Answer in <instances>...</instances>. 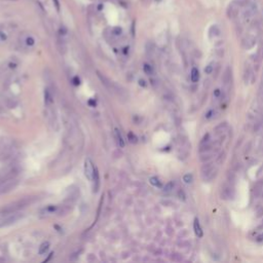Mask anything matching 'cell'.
I'll use <instances>...</instances> for the list:
<instances>
[{"mask_svg": "<svg viewBox=\"0 0 263 263\" xmlns=\"http://www.w3.org/2000/svg\"><path fill=\"white\" fill-rule=\"evenodd\" d=\"M202 178L205 182H210L217 176V169L214 168L213 162H206L202 167Z\"/></svg>", "mask_w": 263, "mask_h": 263, "instance_id": "obj_1", "label": "cell"}, {"mask_svg": "<svg viewBox=\"0 0 263 263\" xmlns=\"http://www.w3.org/2000/svg\"><path fill=\"white\" fill-rule=\"evenodd\" d=\"M243 7V4L240 0H233L229 3L227 7V17L229 19H235L240 12V8Z\"/></svg>", "mask_w": 263, "mask_h": 263, "instance_id": "obj_2", "label": "cell"}, {"mask_svg": "<svg viewBox=\"0 0 263 263\" xmlns=\"http://www.w3.org/2000/svg\"><path fill=\"white\" fill-rule=\"evenodd\" d=\"M29 204H30V198H24V199L19 200V202H13V204L9 205L8 207H6L5 209H3V213H8V214L15 213V211L28 206Z\"/></svg>", "mask_w": 263, "mask_h": 263, "instance_id": "obj_3", "label": "cell"}, {"mask_svg": "<svg viewBox=\"0 0 263 263\" xmlns=\"http://www.w3.org/2000/svg\"><path fill=\"white\" fill-rule=\"evenodd\" d=\"M220 197L224 200H230L235 197V189L231 184H223L220 189Z\"/></svg>", "mask_w": 263, "mask_h": 263, "instance_id": "obj_4", "label": "cell"}, {"mask_svg": "<svg viewBox=\"0 0 263 263\" xmlns=\"http://www.w3.org/2000/svg\"><path fill=\"white\" fill-rule=\"evenodd\" d=\"M96 174H97V172L95 170L93 161L90 158H86L85 161H84V175H85V177L88 178L90 181H94Z\"/></svg>", "mask_w": 263, "mask_h": 263, "instance_id": "obj_5", "label": "cell"}, {"mask_svg": "<svg viewBox=\"0 0 263 263\" xmlns=\"http://www.w3.org/2000/svg\"><path fill=\"white\" fill-rule=\"evenodd\" d=\"M263 193V179L258 180L257 182L255 183L253 187V194L254 197H260Z\"/></svg>", "mask_w": 263, "mask_h": 263, "instance_id": "obj_6", "label": "cell"}, {"mask_svg": "<svg viewBox=\"0 0 263 263\" xmlns=\"http://www.w3.org/2000/svg\"><path fill=\"white\" fill-rule=\"evenodd\" d=\"M256 43V37L254 35H249L245 38L244 42H243V45L246 48H251L254 44Z\"/></svg>", "mask_w": 263, "mask_h": 263, "instance_id": "obj_7", "label": "cell"}, {"mask_svg": "<svg viewBox=\"0 0 263 263\" xmlns=\"http://www.w3.org/2000/svg\"><path fill=\"white\" fill-rule=\"evenodd\" d=\"M193 229H194V233L197 235V237H202L204 235V232H202V229L199 225V222H198V219L195 218L194 219V223H193Z\"/></svg>", "mask_w": 263, "mask_h": 263, "instance_id": "obj_8", "label": "cell"}, {"mask_svg": "<svg viewBox=\"0 0 263 263\" xmlns=\"http://www.w3.org/2000/svg\"><path fill=\"white\" fill-rule=\"evenodd\" d=\"M231 80V69L229 67H227L225 69L223 75H222V81H223L224 84H228Z\"/></svg>", "mask_w": 263, "mask_h": 263, "instance_id": "obj_9", "label": "cell"}, {"mask_svg": "<svg viewBox=\"0 0 263 263\" xmlns=\"http://www.w3.org/2000/svg\"><path fill=\"white\" fill-rule=\"evenodd\" d=\"M114 137L115 139H116L117 144H118L120 147H124V141L123 139H122V136L121 134H120V132L118 131V129H115L114 130Z\"/></svg>", "mask_w": 263, "mask_h": 263, "instance_id": "obj_10", "label": "cell"}, {"mask_svg": "<svg viewBox=\"0 0 263 263\" xmlns=\"http://www.w3.org/2000/svg\"><path fill=\"white\" fill-rule=\"evenodd\" d=\"M190 78H191V81L192 82H197L198 79H199V72H198L197 68H195V67H193V68L191 69Z\"/></svg>", "mask_w": 263, "mask_h": 263, "instance_id": "obj_11", "label": "cell"}, {"mask_svg": "<svg viewBox=\"0 0 263 263\" xmlns=\"http://www.w3.org/2000/svg\"><path fill=\"white\" fill-rule=\"evenodd\" d=\"M21 217H22L21 215H18V214H12V217L8 218V219L6 220V221L3 223V225H8V224H12V223H13V222H15V221H17L18 219H20V218H21Z\"/></svg>", "mask_w": 263, "mask_h": 263, "instance_id": "obj_12", "label": "cell"}, {"mask_svg": "<svg viewBox=\"0 0 263 263\" xmlns=\"http://www.w3.org/2000/svg\"><path fill=\"white\" fill-rule=\"evenodd\" d=\"M226 128H227V122H222V123H220L219 126H217L215 128V133L216 134L223 133V132L226 130Z\"/></svg>", "mask_w": 263, "mask_h": 263, "instance_id": "obj_13", "label": "cell"}, {"mask_svg": "<svg viewBox=\"0 0 263 263\" xmlns=\"http://www.w3.org/2000/svg\"><path fill=\"white\" fill-rule=\"evenodd\" d=\"M48 249H50V244H48L47 242L46 243H43V244L41 245V246H40V248H39V254L40 255H42V254H45L46 252H47V250Z\"/></svg>", "mask_w": 263, "mask_h": 263, "instance_id": "obj_14", "label": "cell"}, {"mask_svg": "<svg viewBox=\"0 0 263 263\" xmlns=\"http://www.w3.org/2000/svg\"><path fill=\"white\" fill-rule=\"evenodd\" d=\"M150 183L153 185V186H156V187H161V183L160 181L158 180V178L156 177H152L150 178Z\"/></svg>", "mask_w": 263, "mask_h": 263, "instance_id": "obj_15", "label": "cell"}, {"mask_svg": "<svg viewBox=\"0 0 263 263\" xmlns=\"http://www.w3.org/2000/svg\"><path fill=\"white\" fill-rule=\"evenodd\" d=\"M192 180H193V177H192V175H191V174H186V175H184L183 181L185 182V183H187V184L191 183V182H192Z\"/></svg>", "mask_w": 263, "mask_h": 263, "instance_id": "obj_16", "label": "cell"}, {"mask_svg": "<svg viewBox=\"0 0 263 263\" xmlns=\"http://www.w3.org/2000/svg\"><path fill=\"white\" fill-rule=\"evenodd\" d=\"M26 44L28 46H33L35 44V39L32 36H28L26 38Z\"/></svg>", "mask_w": 263, "mask_h": 263, "instance_id": "obj_17", "label": "cell"}, {"mask_svg": "<svg viewBox=\"0 0 263 263\" xmlns=\"http://www.w3.org/2000/svg\"><path fill=\"white\" fill-rule=\"evenodd\" d=\"M250 75H251V71L249 68H247L246 70H245V75H244V80L246 83H248L249 79H250Z\"/></svg>", "mask_w": 263, "mask_h": 263, "instance_id": "obj_18", "label": "cell"}, {"mask_svg": "<svg viewBox=\"0 0 263 263\" xmlns=\"http://www.w3.org/2000/svg\"><path fill=\"white\" fill-rule=\"evenodd\" d=\"M144 71L147 73V74L151 75V74H152V72H153V69L150 65H148V64H145V65H144Z\"/></svg>", "mask_w": 263, "mask_h": 263, "instance_id": "obj_19", "label": "cell"}, {"mask_svg": "<svg viewBox=\"0 0 263 263\" xmlns=\"http://www.w3.org/2000/svg\"><path fill=\"white\" fill-rule=\"evenodd\" d=\"M214 71V66L213 64H210V65H208L205 68V72L207 73V74H211L212 72Z\"/></svg>", "mask_w": 263, "mask_h": 263, "instance_id": "obj_20", "label": "cell"}, {"mask_svg": "<svg viewBox=\"0 0 263 263\" xmlns=\"http://www.w3.org/2000/svg\"><path fill=\"white\" fill-rule=\"evenodd\" d=\"M224 159H225V152H221L217 158V164H221V162H223Z\"/></svg>", "mask_w": 263, "mask_h": 263, "instance_id": "obj_21", "label": "cell"}, {"mask_svg": "<svg viewBox=\"0 0 263 263\" xmlns=\"http://www.w3.org/2000/svg\"><path fill=\"white\" fill-rule=\"evenodd\" d=\"M53 5H55L56 9H57V12H60V10H61V5H60L59 0H53Z\"/></svg>", "mask_w": 263, "mask_h": 263, "instance_id": "obj_22", "label": "cell"}, {"mask_svg": "<svg viewBox=\"0 0 263 263\" xmlns=\"http://www.w3.org/2000/svg\"><path fill=\"white\" fill-rule=\"evenodd\" d=\"M121 32H122V29L120 28V27H115V28L113 29V33H114L115 35H117V36L121 34Z\"/></svg>", "mask_w": 263, "mask_h": 263, "instance_id": "obj_23", "label": "cell"}, {"mask_svg": "<svg viewBox=\"0 0 263 263\" xmlns=\"http://www.w3.org/2000/svg\"><path fill=\"white\" fill-rule=\"evenodd\" d=\"M173 187H174V183H173V182H170V183H168V184H167V186L164 187V190H166V191H171L172 189H173Z\"/></svg>", "mask_w": 263, "mask_h": 263, "instance_id": "obj_24", "label": "cell"}, {"mask_svg": "<svg viewBox=\"0 0 263 263\" xmlns=\"http://www.w3.org/2000/svg\"><path fill=\"white\" fill-rule=\"evenodd\" d=\"M214 113H215V111H214V110H210V111H209V112H207V114H206V118H208V119H209V118H211V117L213 116Z\"/></svg>", "mask_w": 263, "mask_h": 263, "instance_id": "obj_25", "label": "cell"}, {"mask_svg": "<svg viewBox=\"0 0 263 263\" xmlns=\"http://www.w3.org/2000/svg\"><path fill=\"white\" fill-rule=\"evenodd\" d=\"M262 216H263V207H261V208L257 211V218H260L262 217Z\"/></svg>", "mask_w": 263, "mask_h": 263, "instance_id": "obj_26", "label": "cell"}, {"mask_svg": "<svg viewBox=\"0 0 263 263\" xmlns=\"http://www.w3.org/2000/svg\"><path fill=\"white\" fill-rule=\"evenodd\" d=\"M178 195H179V197L181 198L182 200H185V197H185L184 191H183V190H180V191H179V193H178Z\"/></svg>", "mask_w": 263, "mask_h": 263, "instance_id": "obj_27", "label": "cell"}, {"mask_svg": "<svg viewBox=\"0 0 263 263\" xmlns=\"http://www.w3.org/2000/svg\"><path fill=\"white\" fill-rule=\"evenodd\" d=\"M6 38H7V36H6V34L4 32H1V31H0V39L1 40H6Z\"/></svg>", "mask_w": 263, "mask_h": 263, "instance_id": "obj_28", "label": "cell"}, {"mask_svg": "<svg viewBox=\"0 0 263 263\" xmlns=\"http://www.w3.org/2000/svg\"><path fill=\"white\" fill-rule=\"evenodd\" d=\"M60 33H61V34H63V35H65L67 33V29L64 26H62L61 28H60Z\"/></svg>", "mask_w": 263, "mask_h": 263, "instance_id": "obj_29", "label": "cell"}, {"mask_svg": "<svg viewBox=\"0 0 263 263\" xmlns=\"http://www.w3.org/2000/svg\"><path fill=\"white\" fill-rule=\"evenodd\" d=\"M256 240H257V242H263V233L260 235H258L257 238H256Z\"/></svg>", "mask_w": 263, "mask_h": 263, "instance_id": "obj_30", "label": "cell"}, {"mask_svg": "<svg viewBox=\"0 0 263 263\" xmlns=\"http://www.w3.org/2000/svg\"><path fill=\"white\" fill-rule=\"evenodd\" d=\"M220 94H221L220 90H215V92H214V96H215V97H219Z\"/></svg>", "mask_w": 263, "mask_h": 263, "instance_id": "obj_31", "label": "cell"}, {"mask_svg": "<svg viewBox=\"0 0 263 263\" xmlns=\"http://www.w3.org/2000/svg\"><path fill=\"white\" fill-rule=\"evenodd\" d=\"M139 82H140V84H141L142 86H145V85H146V83H145V80H142V79H141Z\"/></svg>", "mask_w": 263, "mask_h": 263, "instance_id": "obj_32", "label": "cell"}, {"mask_svg": "<svg viewBox=\"0 0 263 263\" xmlns=\"http://www.w3.org/2000/svg\"><path fill=\"white\" fill-rule=\"evenodd\" d=\"M258 229H263V223H262L261 225H260L259 227H258Z\"/></svg>", "mask_w": 263, "mask_h": 263, "instance_id": "obj_33", "label": "cell"}]
</instances>
